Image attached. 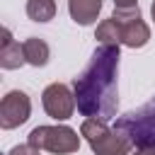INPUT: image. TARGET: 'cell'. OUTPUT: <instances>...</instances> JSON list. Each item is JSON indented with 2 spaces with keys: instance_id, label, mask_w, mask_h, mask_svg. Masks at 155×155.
I'll use <instances>...</instances> for the list:
<instances>
[{
  "instance_id": "1",
  "label": "cell",
  "mask_w": 155,
  "mask_h": 155,
  "mask_svg": "<svg viewBox=\"0 0 155 155\" xmlns=\"http://www.w3.org/2000/svg\"><path fill=\"white\" fill-rule=\"evenodd\" d=\"M119 46H102L94 48L85 70L75 78L73 92L78 102V111L85 119H102L109 121L116 116L119 109V92H116V75H119Z\"/></svg>"
},
{
  "instance_id": "9",
  "label": "cell",
  "mask_w": 155,
  "mask_h": 155,
  "mask_svg": "<svg viewBox=\"0 0 155 155\" xmlns=\"http://www.w3.org/2000/svg\"><path fill=\"white\" fill-rule=\"evenodd\" d=\"M68 12L75 24L90 27L97 22V17L102 12V0H68Z\"/></svg>"
},
{
  "instance_id": "11",
  "label": "cell",
  "mask_w": 155,
  "mask_h": 155,
  "mask_svg": "<svg viewBox=\"0 0 155 155\" xmlns=\"http://www.w3.org/2000/svg\"><path fill=\"white\" fill-rule=\"evenodd\" d=\"M94 39L102 44V46H119L121 44V29H119V22L114 17L104 19L97 24V31H94Z\"/></svg>"
},
{
  "instance_id": "10",
  "label": "cell",
  "mask_w": 155,
  "mask_h": 155,
  "mask_svg": "<svg viewBox=\"0 0 155 155\" xmlns=\"http://www.w3.org/2000/svg\"><path fill=\"white\" fill-rule=\"evenodd\" d=\"M22 53H24V61H27L29 65H34V68H44V65L48 63V58H51L48 44H46L44 39H39V36L24 39V41H22Z\"/></svg>"
},
{
  "instance_id": "15",
  "label": "cell",
  "mask_w": 155,
  "mask_h": 155,
  "mask_svg": "<svg viewBox=\"0 0 155 155\" xmlns=\"http://www.w3.org/2000/svg\"><path fill=\"white\" fill-rule=\"evenodd\" d=\"M133 155H155V148H138Z\"/></svg>"
},
{
  "instance_id": "3",
  "label": "cell",
  "mask_w": 155,
  "mask_h": 155,
  "mask_svg": "<svg viewBox=\"0 0 155 155\" xmlns=\"http://www.w3.org/2000/svg\"><path fill=\"white\" fill-rule=\"evenodd\" d=\"M114 128L126 133L136 148H155V97L140 109L119 116Z\"/></svg>"
},
{
  "instance_id": "14",
  "label": "cell",
  "mask_w": 155,
  "mask_h": 155,
  "mask_svg": "<svg viewBox=\"0 0 155 155\" xmlns=\"http://www.w3.org/2000/svg\"><path fill=\"white\" fill-rule=\"evenodd\" d=\"M114 7L116 10H136L138 0H114Z\"/></svg>"
},
{
  "instance_id": "7",
  "label": "cell",
  "mask_w": 155,
  "mask_h": 155,
  "mask_svg": "<svg viewBox=\"0 0 155 155\" xmlns=\"http://www.w3.org/2000/svg\"><path fill=\"white\" fill-rule=\"evenodd\" d=\"M31 114V99L22 90H10L0 102V128L12 131L22 126Z\"/></svg>"
},
{
  "instance_id": "4",
  "label": "cell",
  "mask_w": 155,
  "mask_h": 155,
  "mask_svg": "<svg viewBox=\"0 0 155 155\" xmlns=\"http://www.w3.org/2000/svg\"><path fill=\"white\" fill-rule=\"evenodd\" d=\"M27 143L53 155H70L80 148V136L70 126H36L29 131Z\"/></svg>"
},
{
  "instance_id": "16",
  "label": "cell",
  "mask_w": 155,
  "mask_h": 155,
  "mask_svg": "<svg viewBox=\"0 0 155 155\" xmlns=\"http://www.w3.org/2000/svg\"><path fill=\"white\" fill-rule=\"evenodd\" d=\"M150 15H153V22H155V0H153V7H150Z\"/></svg>"
},
{
  "instance_id": "6",
  "label": "cell",
  "mask_w": 155,
  "mask_h": 155,
  "mask_svg": "<svg viewBox=\"0 0 155 155\" xmlns=\"http://www.w3.org/2000/svg\"><path fill=\"white\" fill-rule=\"evenodd\" d=\"M41 104H44V111L56 119V121H65L73 116L78 102H75V92L63 85V82H51L44 92H41Z\"/></svg>"
},
{
  "instance_id": "12",
  "label": "cell",
  "mask_w": 155,
  "mask_h": 155,
  "mask_svg": "<svg viewBox=\"0 0 155 155\" xmlns=\"http://www.w3.org/2000/svg\"><path fill=\"white\" fill-rule=\"evenodd\" d=\"M27 17L31 22H51L56 17V0H27Z\"/></svg>"
},
{
  "instance_id": "13",
  "label": "cell",
  "mask_w": 155,
  "mask_h": 155,
  "mask_svg": "<svg viewBox=\"0 0 155 155\" xmlns=\"http://www.w3.org/2000/svg\"><path fill=\"white\" fill-rule=\"evenodd\" d=\"M7 155H41V150H39L36 145H31V143H22V145L10 148Z\"/></svg>"
},
{
  "instance_id": "8",
  "label": "cell",
  "mask_w": 155,
  "mask_h": 155,
  "mask_svg": "<svg viewBox=\"0 0 155 155\" xmlns=\"http://www.w3.org/2000/svg\"><path fill=\"white\" fill-rule=\"evenodd\" d=\"M27 61H24V53H22V44H17L12 39V31L5 27L2 29V41H0V68L2 70H15V68H22Z\"/></svg>"
},
{
  "instance_id": "5",
  "label": "cell",
  "mask_w": 155,
  "mask_h": 155,
  "mask_svg": "<svg viewBox=\"0 0 155 155\" xmlns=\"http://www.w3.org/2000/svg\"><path fill=\"white\" fill-rule=\"evenodd\" d=\"M111 17L119 22L121 44L124 46H128V48H143L150 41V27L143 22L138 7L136 10H116L114 7V15Z\"/></svg>"
},
{
  "instance_id": "2",
  "label": "cell",
  "mask_w": 155,
  "mask_h": 155,
  "mask_svg": "<svg viewBox=\"0 0 155 155\" xmlns=\"http://www.w3.org/2000/svg\"><path fill=\"white\" fill-rule=\"evenodd\" d=\"M80 136L87 140L94 155H128L133 143L119 128H109L102 119H85L80 126Z\"/></svg>"
}]
</instances>
